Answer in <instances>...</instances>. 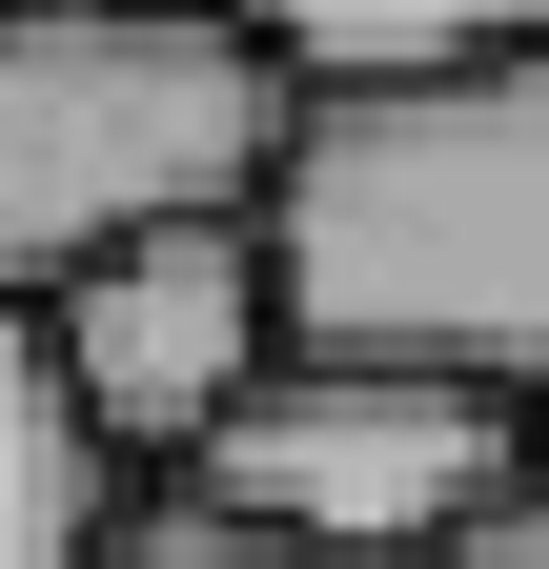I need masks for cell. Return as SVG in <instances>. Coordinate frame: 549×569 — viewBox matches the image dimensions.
<instances>
[{
    "mask_svg": "<svg viewBox=\"0 0 549 569\" xmlns=\"http://www.w3.org/2000/svg\"><path fill=\"white\" fill-rule=\"evenodd\" d=\"M183 488L244 509V529H286V549H326V569H428L468 509L529 488V407H509V387H448V367L286 346V367L224 407V448H203Z\"/></svg>",
    "mask_w": 549,
    "mask_h": 569,
    "instance_id": "obj_3",
    "label": "cell"
},
{
    "mask_svg": "<svg viewBox=\"0 0 549 569\" xmlns=\"http://www.w3.org/2000/svg\"><path fill=\"white\" fill-rule=\"evenodd\" d=\"M41 346H61V387H82L102 468H203V448H224V407L286 367V264H264V203L82 264V284L41 306Z\"/></svg>",
    "mask_w": 549,
    "mask_h": 569,
    "instance_id": "obj_4",
    "label": "cell"
},
{
    "mask_svg": "<svg viewBox=\"0 0 549 569\" xmlns=\"http://www.w3.org/2000/svg\"><path fill=\"white\" fill-rule=\"evenodd\" d=\"M0 21H21V0H0Z\"/></svg>",
    "mask_w": 549,
    "mask_h": 569,
    "instance_id": "obj_9",
    "label": "cell"
},
{
    "mask_svg": "<svg viewBox=\"0 0 549 569\" xmlns=\"http://www.w3.org/2000/svg\"><path fill=\"white\" fill-rule=\"evenodd\" d=\"M102 529H122V468L61 387L41 306H0V569H102Z\"/></svg>",
    "mask_w": 549,
    "mask_h": 569,
    "instance_id": "obj_5",
    "label": "cell"
},
{
    "mask_svg": "<svg viewBox=\"0 0 549 569\" xmlns=\"http://www.w3.org/2000/svg\"><path fill=\"white\" fill-rule=\"evenodd\" d=\"M428 569H549V468H529V488H509V509H468V529H448V549H428Z\"/></svg>",
    "mask_w": 549,
    "mask_h": 569,
    "instance_id": "obj_8",
    "label": "cell"
},
{
    "mask_svg": "<svg viewBox=\"0 0 549 569\" xmlns=\"http://www.w3.org/2000/svg\"><path fill=\"white\" fill-rule=\"evenodd\" d=\"M306 82L203 0H21L0 21V306H61L82 264L224 224L286 183Z\"/></svg>",
    "mask_w": 549,
    "mask_h": 569,
    "instance_id": "obj_2",
    "label": "cell"
},
{
    "mask_svg": "<svg viewBox=\"0 0 549 569\" xmlns=\"http://www.w3.org/2000/svg\"><path fill=\"white\" fill-rule=\"evenodd\" d=\"M102 569H326V549L244 529V509H203V488H163V509H122V529H102Z\"/></svg>",
    "mask_w": 549,
    "mask_h": 569,
    "instance_id": "obj_7",
    "label": "cell"
},
{
    "mask_svg": "<svg viewBox=\"0 0 549 569\" xmlns=\"http://www.w3.org/2000/svg\"><path fill=\"white\" fill-rule=\"evenodd\" d=\"M264 264H286V346L549 407V41L326 82L264 183Z\"/></svg>",
    "mask_w": 549,
    "mask_h": 569,
    "instance_id": "obj_1",
    "label": "cell"
},
{
    "mask_svg": "<svg viewBox=\"0 0 549 569\" xmlns=\"http://www.w3.org/2000/svg\"><path fill=\"white\" fill-rule=\"evenodd\" d=\"M203 21H244L286 82H428V61H529L549 0H203Z\"/></svg>",
    "mask_w": 549,
    "mask_h": 569,
    "instance_id": "obj_6",
    "label": "cell"
}]
</instances>
